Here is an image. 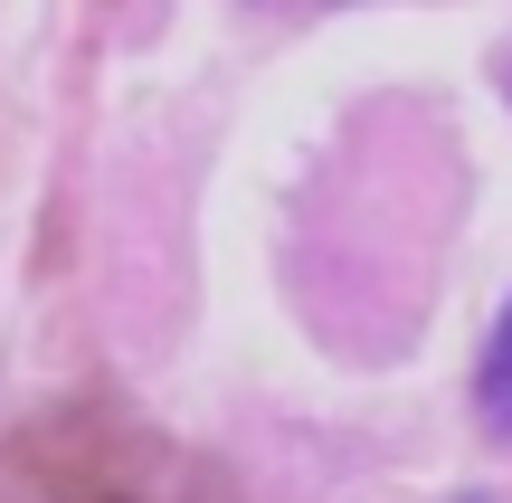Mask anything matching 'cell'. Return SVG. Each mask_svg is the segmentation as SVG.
<instances>
[{
	"instance_id": "obj_3",
	"label": "cell",
	"mask_w": 512,
	"mask_h": 503,
	"mask_svg": "<svg viewBox=\"0 0 512 503\" xmlns=\"http://www.w3.org/2000/svg\"><path fill=\"white\" fill-rule=\"evenodd\" d=\"M275 10H323V0H275Z\"/></svg>"
},
{
	"instance_id": "obj_2",
	"label": "cell",
	"mask_w": 512,
	"mask_h": 503,
	"mask_svg": "<svg viewBox=\"0 0 512 503\" xmlns=\"http://www.w3.org/2000/svg\"><path fill=\"white\" fill-rule=\"evenodd\" d=\"M475 399H484V418L512 437V304H503V323H494V342H484V380H475Z\"/></svg>"
},
{
	"instance_id": "obj_1",
	"label": "cell",
	"mask_w": 512,
	"mask_h": 503,
	"mask_svg": "<svg viewBox=\"0 0 512 503\" xmlns=\"http://www.w3.org/2000/svg\"><path fill=\"white\" fill-rule=\"evenodd\" d=\"M10 485L29 503H228V485L124 409H57L10 437Z\"/></svg>"
}]
</instances>
